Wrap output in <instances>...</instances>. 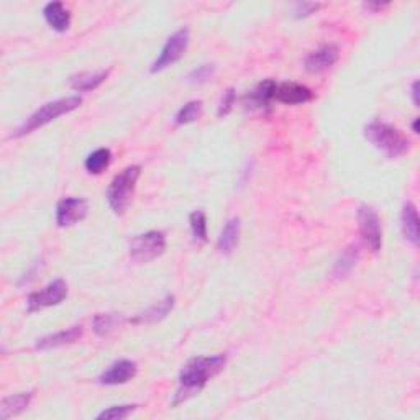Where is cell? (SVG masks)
<instances>
[{"mask_svg":"<svg viewBox=\"0 0 420 420\" xmlns=\"http://www.w3.org/2000/svg\"><path fill=\"white\" fill-rule=\"evenodd\" d=\"M226 363L225 355H214V356H197L192 358L179 374L181 388L176 394V402L179 404L186 400L197 391H201L207 384V381L219 374Z\"/></svg>","mask_w":420,"mask_h":420,"instance_id":"6da1fadb","label":"cell"},{"mask_svg":"<svg viewBox=\"0 0 420 420\" xmlns=\"http://www.w3.org/2000/svg\"><path fill=\"white\" fill-rule=\"evenodd\" d=\"M365 137L376 149L384 153L389 159H395L409 151L410 142L400 130L393 125L373 120L365 127Z\"/></svg>","mask_w":420,"mask_h":420,"instance_id":"7a4b0ae2","label":"cell"},{"mask_svg":"<svg viewBox=\"0 0 420 420\" xmlns=\"http://www.w3.org/2000/svg\"><path fill=\"white\" fill-rule=\"evenodd\" d=\"M82 104V99L79 95H69V97L65 99H57L53 100V102H48L36 110V112H33L30 117H28L25 122H23L20 127L17 128L15 137H25V135L35 132V130L45 127L53 120H56L57 117H61V115H66L72 112V110L79 109Z\"/></svg>","mask_w":420,"mask_h":420,"instance_id":"3957f363","label":"cell"},{"mask_svg":"<svg viewBox=\"0 0 420 420\" xmlns=\"http://www.w3.org/2000/svg\"><path fill=\"white\" fill-rule=\"evenodd\" d=\"M140 175H142V168L135 164V166L125 168L110 182L107 189V201L110 209L117 215H122L127 210L130 201H132L135 187H137Z\"/></svg>","mask_w":420,"mask_h":420,"instance_id":"277c9868","label":"cell"},{"mask_svg":"<svg viewBox=\"0 0 420 420\" xmlns=\"http://www.w3.org/2000/svg\"><path fill=\"white\" fill-rule=\"evenodd\" d=\"M164 250H166V236H164L163 231L153 230L135 236V238L130 241L128 255L133 263L143 264L161 257Z\"/></svg>","mask_w":420,"mask_h":420,"instance_id":"5b68a950","label":"cell"},{"mask_svg":"<svg viewBox=\"0 0 420 420\" xmlns=\"http://www.w3.org/2000/svg\"><path fill=\"white\" fill-rule=\"evenodd\" d=\"M187 45H189V30H187V28H181L175 35L168 38V41L164 43L163 50L156 57V61L151 65L153 74L154 72L166 69V67L175 65L176 61H179L181 57L184 56Z\"/></svg>","mask_w":420,"mask_h":420,"instance_id":"8992f818","label":"cell"},{"mask_svg":"<svg viewBox=\"0 0 420 420\" xmlns=\"http://www.w3.org/2000/svg\"><path fill=\"white\" fill-rule=\"evenodd\" d=\"M358 225L361 238L366 243V246L378 253L383 246V230H381V220L379 215L376 214V210L370 205H361L358 209Z\"/></svg>","mask_w":420,"mask_h":420,"instance_id":"52a82bcc","label":"cell"},{"mask_svg":"<svg viewBox=\"0 0 420 420\" xmlns=\"http://www.w3.org/2000/svg\"><path fill=\"white\" fill-rule=\"evenodd\" d=\"M67 296V284L62 281V279H56L41 289L38 292H32L28 296L27 306H28V312H36L41 311V309L51 307V306H57L65 301Z\"/></svg>","mask_w":420,"mask_h":420,"instance_id":"ba28073f","label":"cell"},{"mask_svg":"<svg viewBox=\"0 0 420 420\" xmlns=\"http://www.w3.org/2000/svg\"><path fill=\"white\" fill-rule=\"evenodd\" d=\"M89 212V204L86 199L81 197H66L57 202L56 205V224L61 229L71 226L77 222L84 220Z\"/></svg>","mask_w":420,"mask_h":420,"instance_id":"9c48e42d","label":"cell"},{"mask_svg":"<svg viewBox=\"0 0 420 420\" xmlns=\"http://www.w3.org/2000/svg\"><path fill=\"white\" fill-rule=\"evenodd\" d=\"M340 51L339 48L332 43H325V45L318 46L316 51L309 53L306 61H304V66L309 72L312 74H318V72H323L335 65L339 61Z\"/></svg>","mask_w":420,"mask_h":420,"instance_id":"30bf717a","label":"cell"},{"mask_svg":"<svg viewBox=\"0 0 420 420\" xmlns=\"http://www.w3.org/2000/svg\"><path fill=\"white\" fill-rule=\"evenodd\" d=\"M312 99V90L307 86L297 84V82H283V84H276V89H274V100L281 104L299 105L311 102Z\"/></svg>","mask_w":420,"mask_h":420,"instance_id":"8fae6325","label":"cell"},{"mask_svg":"<svg viewBox=\"0 0 420 420\" xmlns=\"http://www.w3.org/2000/svg\"><path fill=\"white\" fill-rule=\"evenodd\" d=\"M137 363L132 360H120L115 361L114 365H110L107 370L100 374L99 383L105 386H117L125 384L128 381H132L137 376Z\"/></svg>","mask_w":420,"mask_h":420,"instance_id":"7c38bea8","label":"cell"},{"mask_svg":"<svg viewBox=\"0 0 420 420\" xmlns=\"http://www.w3.org/2000/svg\"><path fill=\"white\" fill-rule=\"evenodd\" d=\"M278 82H274L273 79H266L255 88L251 93L245 97V105L250 109H266L271 104V100H274V89H276Z\"/></svg>","mask_w":420,"mask_h":420,"instance_id":"4fadbf2b","label":"cell"},{"mask_svg":"<svg viewBox=\"0 0 420 420\" xmlns=\"http://www.w3.org/2000/svg\"><path fill=\"white\" fill-rule=\"evenodd\" d=\"M43 17L55 32H66L71 27V13L61 2H50L43 8Z\"/></svg>","mask_w":420,"mask_h":420,"instance_id":"5bb4252c","label":"cell"},{"mask_svg":"<svg viewBox=\"0 0 420 420\" xmlns=\"http://www.w3.org/2000/svg\"><path fill=\"white\" fill-rule=\"evenodd\" d=\"M81 335H82V327L81 325H74L71 328H66V330L53 333V335H48V337H45V339L38 340L36 346L40 350L57 348V346L74 344L77 339H81Z\"/></svg>","mask_w":420,"mask_h":420,"instance_id":"9a60e30c","label":"cell"},{"mask_svg":"<svg viewBox=\"0 0 420 420\" xmlns=\"http://www.w3.org/2000/svg\"><path fill=\"white\" fill-rule=\"evenodd\" d=\"M109 71H95V72H79L69 77V86L79 93H90V90L97 89L102 82L107 79Z\"/></svg>","mask_w":420,"mask_h":420,"instance_id":"2e32d148","label":"cell"},{"mask_svg":"<svg viewBox=\"0 0 420 420\" xmlns=\"http://www.w3.org/2000/svg\"><path fill=\"white\" fill-rule=\"evenodd\" d=\"M175 307V296H166L163 301H159L156 304H153L151 307H148L147 311L138 313L137 317L133 318V323H154L163 320L164 317L168 316Z\"/></svg>","mask_w":420,"mask_h":420,"instance_id":"e0dca14e","label":"cell"},{"mask_svg":"<svg viewBox=\"0 0 420 420\" xmlns=\"http://www.w3.org/2000/svg\"><path fill=\"white\" fill-rule=\"evenodd\" d=\"M240 219L238 217H235V219H230L226 222L224 230H222V233L219 236V240H217V250L220 251V253L224 255H230L231 251L236 248V245H238L240 240Z\"/></svg>","mask_w":420,"mask_h":420,"instance_id":"ac0fdd59","label":"cell"},{"mask_svg":"<svg viewBox=\"0 0 420 420\" xmlns=\"http://www.w3.org/2000/svg\"><path fill=\"white\" fill-rule=\"evenodd\" d=\"M400 224H402V231L412 245H419V214L417 207L412 202H405L400 214Z\"/></svg>","mask_w":420,"mask_h":420,"instance_id":"d6986e66","label":"cell"},{"mask_svg":"<svg viewBox=\"0 0 420 420\" xmlns=\"http://www.w3.org/2000/svg\"><path fill=\"white\" fill-rule=\"evenodd\" d=\"M32 398H33L32 393H20L2 399V402H0V419L7 420L13 417V415H18L20 412H23V410L30 405Z\"/></svg>","mask_w":420,"mask_h":420,"instance_id":"ffe728a7","label":"cell"},{"mask_svg":"<svg viewBox=\"0 0 420 420\" xmlns=\"http://www.w3.org/2000/svg\"><path fill=\"white\" fill-rule=\"evenodd\" d=\"M123 317L122 313L107 312V313H97L93 320V328L99 337H109L110 333L117 330L122 325Z\"/></svg>","mask_w":420,"mask_h":420,"instance_id":"44dd1931","label":"cell"},{"mask_svg":"<svg viewBox=\"0 0 420 420\" xmlns=\"http://www.w3.org/2000/svg\"><path fill=\"white\" fill-rule=\"evenodd\" d=\"M110 161H112V153H110V149L99 148L86 158L84 166L90 175H100L104 170H107Z\"/></svg>","mask_w":420,"mask_h":420,"instance_id":"7402d4cb","label":"cell"},{"mask_svg":"<svg viewBox=\"0 0 420 420\" xmlns=\"http://www.w3.org/2000/svg\"><path fill=\"white\" fill-rule=\"evenodd\" d=\"M358 258H360L358 246H348V248L340 255V258L337 259L335 264H333V274L339 278L348 274L351 269H353L356 262H358Z\"/></svg>","mask_w":420,"mask_h":420,"instance_id":"603a6c76","label":"cell"},{"mask_svg":"<svg viewBox=\"0 0 420 420\" xmlns=\"http://www.w3.org/2000/svg\"><path fill=\"white\" fill-rule=\"evenodd\" d=\"M202 115V102L201 100H191L186 105H182L179 112L176 114L175 122L176 125H187L199 120Z\"/></svg>","mask_w":420,"mask_h":420,"instance_id":"cb8c5ba5","label":"cell"},{"mask_svg":"<svg viewBox=\"0 0 420 420\" xmlns=\"http://www.w3.org/2000/svg\"><path fill=\"white\" fill-rule=\"evenodd\" d=\"M189 225L196 241H207V217L202 210H196L189 215Z\"/></svg>","mask_w":420,"mask_h":420,"instance_id":"d4e9b609","label":"cell"},{"mask_svg":"<svg viewBox=\"0 0 420 420\" xmlns=\"http://www.w3.org/2000/svg\"><path fill=\"white\" fill-rule=\"evenodd\" d=\"M137 409V405H114V407H109L102 410L97 415V419L100 420H122V419H127L130 414L133 412V410Z\"/></svg>","mask_w":420,"mask_h":420,"instance_id":"484cf974","label":"cell"},{"mask_svg":"<svg viewBox=\"0 0 420 420\" xmlns=\"http://www.w3.org/2000/svg\"><path fill=\"white\" fill-rule=\"evenodd\" d=\"M215 74V65H201L196 67L194 71L189 72L187 76V82L191 84H204V82L210 81Z\"/></svg>","mask_w":420,"mask_h":420,"instance_id":"4316f807","label":"cell"},{"mask_svg":"<svg viewBox=\"0 0 420 420\" xmlns=\"http://www.w3.org/2000/svg\"><path fill=\"white\" fill-rule=\"evenodd\" d=\"M236 100V94L233 89H226L224 95H222L219 109H217V114H219V117H226L231 112V109H233Z\"/></svg>","mask_w":420,"mask_h":420,"instance_id":"83f0119b","label":"cell"},{"mask_svg":"<svg viewBox=\"0 0 420 420\" xmlns=\"http://www.w3.org/2000/svg\"><path fill=\"white\" fill-rule=\"evenodd\" d=\"M318 8H320V4H313V2H299L294 6V13H296L297 18L301 17H309L312 13H316Z\"/></svg>","mask_w":420,"mask_h":420,"instance_id":"f1b7e54d","label":"cell"},{"mask_svg":"<svg viewBox=\"0 0 420 420\" xmlns=\"http://www.w3.org/2000/svg\"><path fill=\"white\" fill-rule=\"evenodd\" d=\"M412 100L415 107H419V82L414 81L412 82Z\"/></svg>","mask_w":420,"mask_h":420,"instance_id":"f546056e","label":"cell"},{"mask_svg":"<svg viewBox=\"0 0 420 420\" xmlns=\"http://www.w3.org/2000/svg\"><path fill=\"white\" fill-rule=\"evenodd\" d=\"M363 7L368 8V11H379V8L388 7V4H371V2H368V4H363Z\"/></svg>","mask_w":420,"mask_h":420,"instance_id":"4dcf8cb0","label":"cell"},{"mask_svg":"<svg viewBox=\"0 0 420 420\" xmlns=\"http://www.w3.org/2000/svg\"><path fill=\"white\" fill-rule=\"evenodd\" d=\"M412 130H414V133H419V118H415V120H414Z\"/></svg>","mask_w":420,"mask_h":420,"instance_id":"1f68e13d","label":"cell"}]
</instances>
